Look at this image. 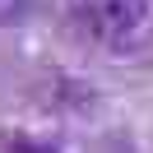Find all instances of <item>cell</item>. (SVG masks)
<instances>
[{
  "label": "cell",
  "instance_id": "obj_1",
  "mask_svg": "<svg viewBox=\"0 0 153 153\" xmlns=\"http://www.w3.org/2000/svg\"><path fill=\"white\" fill-rule=\"evenodd\" d=\"M84 33L111 56H134L153 42V0H84Z\"/></svg>",
  "mask_w": 153,
  "mask_h": 153
},
{
  "label": "cell",
  "instance_id": "obj_2",
  "mask_svg": "<svg viewBox=\"0 0 153 153\" xmlns=\"http://www.w3.org/2000/svg\"><path fill=\"white\" fill-rule=\"evenodd\" d=\"M33 14V0H0V28H10V23H23Z\"/></svg>",
  "mask_w": 153,
  "mask_h": 153
}]
</instances>
